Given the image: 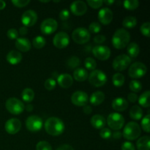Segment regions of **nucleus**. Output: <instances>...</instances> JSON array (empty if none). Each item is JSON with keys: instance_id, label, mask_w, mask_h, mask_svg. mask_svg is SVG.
<instances>
[{"instance_id": "f257e3e1", "label": "nucleus", "mask_w": 150, "mask_h": 150, "mask_svg": "<svg viewBox=\"0 0 150 150\" xmlns=\"http://www.w3.org/2000/svg\"><path fill=\"white\" fill-rule=\"evenodd\" d=\"M64 128V122L58 117H50L45 122V131L52 136H58L62 134Z\"/></svg>"}, {"instance_id": "f03ea898", "label": "nucleus", "mask_w": 150, "mask_h": 150, "mask_svg": "<svg viewBox=\"0 0 150 150\" xmlns=\"http://www.w3.org/2000/svg\"><path fill=\"white\" fill-rule=\"evenodd\" d=\"M130 40V35L125 29H118L112 37V45L117 49H123L127 46Z\"/></svg>"}, {"instance_id": "7ed1b4c3", "label": "nucleus", "mask_w": 150, "mask_h": 150, "mask_svg": "<svg viewBox=\"0 0 150 150\" xmlns=\"http://www.w3.org/2000/svg\"><path fill=\"white\" fill-rule=\"evenodd\" d=\"M142 133V128L140 125L136 122H130L127 123L123 130L122 136L128 141H133L137 139Z\"/></svg>"}, {"instance_id": "20e7f679", "label": "nucleus", "mask_w": 150, "mask_h": 150, "mask_svg": "<svg viewBox=\"0 0 150 150\" xmlns=\"http://www.w3.org/2000/svg\"><path fill=\"white\" fill-rule=\"evenodd\" d=\"M6 109L13 115L21 114L25 109V105L21 100L16 98H10L5 103Z\"/></svg>"}, {"instance_id": "39448f33", "label": "nucleus", "mask_w": 150, "mask_h": 150, "mask_svg": "<svg viewBox=\"0 0 150 150\" xmlns=\"http://www.w3.org/2000/svg\"><path fill=\"white\" fill-rule=\"evenodd\" d=\"M90 84L95 87H101L107 82V76L105 73L100 70H92L88 76Z\"/></svg>"}, {"instance_id": "423d86ee", "label": "nucleus", "mask_w": 150, "mask_h": 150, "mask_svg": "<svg viewBox=\"0 0 150 150\" xmlns=\"http://www.w3.org/2000/svg\"><path fill=\"white\" fill-rule=\"evenodd\" d=\"M106 123L108 127L112 130H120L125 125V118L122 114L119 113H111L108 116Z\"/></svg>"}, {"instance_id": "0eeeda50", "label": "nucleus", "mask_w": 150, "mask_h": 150, "mask_svg": "<svg viewBox=\"0 0 150 150\" xmlns=\"http://www.w3.org/2000/svg\"><path fill=\"white\" fill-rule=\"evenodd\" d=\"M147 72V67L144 63L136 62L133 63L129 67L128 75L130 78L139 79L144 77Z\"/></svg>"}, {"instance_id": "6e6552de", "label": "nucleus", "mask_w": 150, "mask_h": 150, "mask_svg": "<svg viewBox=\"0 0 150 150\" xmlns=\"http://www.w3.org/2000/svg\"><path fill=\"white\" fill-rule=\"evenodd\" d=\"M91 38L90 32L83 27H79L74 29L72 33V39L78 44H85L89 42Z\"/></svg>"}, {"instance_id": "1a4fd4ad", "label": "nucleus", "mask_w": 150, "mask_h": 150, "mask_svg": "<svg viewBox=\"0 0 150 150\" xmlns=\"http://www.w3.org/2000/svg\"><path fill=\"white\" fill-rule=\"evenodd\" d=\"M131 60L127 54H121L114 59L112 62V67L117 71H123L130 66Z\"/></svg>"}, {"instance_id": "9d476101", "label": "nucleus", "mask_w": 150, "mask_h": 150, "mask_svg": "<svg viewBox=\"0 0 150 150\" xmlns=\"http://www.w3.org/2000/svg\"><path fill=\"white\" fill-rule=\"evenodd\" d=\"M42 120L39 116H29L26 120V128L31 132H38L40 130L42 127Z\"/></svg>"}, {"instance_id": "9b49d317", "label": "nucleus", "mask_w": 150, "mask_h": 150, "mask_svg": "<svg viewBox=\"0 0 150 150\" xmlns=\"http://www.w3.org/2000/svg\"><path fill=\"white\" fill-rule=\"evenodd\" d=\"M58 27V23L54 18H46L41 23L40 31L43 35H49L54 33Z\"/></svg>"}, {"instance_id": "f8f14e48", "label": "nucleus", "mask_w": 150, "mask_h": 150, "mask_svg": "<svg viewBox=\"0 0 150 150\" xmlns=\"http://www.w3.org/2000/svg\"><path fill=\"white\" fill-rule=\"evenodd\" d=\"M70 43V37L64 32H59L54 36L53 44L54 46L59 49L65 48Z\"/></svg>"}, {"instance_id": "ddd939ff", "label": "nucleus", "mask_w": 150, "mask_h": 150, "mask_svg": "<svg viewBox=\"0 0 150 150\" xmlns=\"http://www.w3.org/2000/svg\"><path fill=\"white\" fill-rule=\"evenodd\" d=\"M94 57L101 61H105L111 57V50L106 45H97L92 48Z\"/></svg>"}, {"instance_id": "4468645a", "label": "nucleus", "mask_w": 150, "mask_h": 150, "mask_svg": "<svg viewBox=\"0 0 150 150\" xmlns=\"http://www.w3.org/2000/svg\"><path fill=\"white\" fill-rule=\"evenodd\" d=\"M21 21L25 27H31L38 21V14L35 10H28L22 14Z\"/></svg>"}, {"instance_id": "2eb2a0df", "label": "nucleus", "mask_w": 150, "mask_h": 150, "mask_svg": "<svg viewBox=\"0 0 150 150\" xmlns=\"http://www.w3.org/2000/svg\"><path fill=\"white\" fill-rule=\"evenodd\" d=\"M71 102L76 106H85L89 102L87 93L83 91H76L72 95Z\"/></svg>"}, {"instance_id": "dca6fc26", "label": "nucleus", "mask_w": 150, "mask_h": 150, "mask_svg": "<svg viewBox=\"0 0 150 150\" xmlns=\"http://www.w3.org/2000/svg\"><path fill=\"white\" fill-rule=\"evenodd\" d=\"M21 128V122L18 119L12 118L7 120L4 125L6 132L10 135L16 134Z\"/></svg>"}, {"instance_id": "f3484780", "label": "nucleus", "mask_w": 150, "mask_h": 150, "mask_svg": "<svg viewBox=\"0 0 150 150\" xmlns=\"http://www.w3.org/2000/svg\"><path fill=\"white\" fill-rule=\"evenodd\" d=\"M70 11L75 16H83L87 11V6L83 1H75L70 4Z\"/></svg>"}, {"instance_id": "a211bd4d", "label": "nucleus", "mask_w": 150, "mask_h": 150, "mask_svg": "<svg viewBox=\"0 0 150 150\" xmlns=\"http://www.w3.org/2000/svg\"><path fill=\"white\" fill-rule=\"evenodd\" d=\"M98 19L102 24H109L113 20V12L108 7L102 8L98 13Z\"/></svg>"}, {"instance_id": "6ab92c4d", "label": "nucleus", "mask_w": 150, "mask_h": 150, "mask_svg": "<svg viewBox=\"0 0 150 150\" xmlns=\"http://www.w3.org/2000/svg\"><path fill=\"white\" fill-rule=\"evenodd\" d=\"M57 83L63 89H67L73 85V78L67 73L59 75L57 77Z\"/></svg>"}, {"instance_id": "aec40b11", "label": "nucleus", "mask_w": 150, "mask_h": 150, "mask_svg": "<svg viewBox=\"0 0 150 150\" xmlns=\"http://www.w3.org/2000/svg\"><path fill=\"white\" fill-rule=\"evenodd\" d=\"M16 48L21 52H27L32 48V43L29 39L25 38H17L15 42Z\"/></svg>"}, {"instance_id": "412c9836", "label": "nucleus", "mask_w": 150, "mask_h": 150, "mask_svg": "<svg viewBox=\"0 0 150 150\" xmlns=\"http://www.w3.org/2000/svg\"><path fill=\"white\" fill-rule=\"evenodd\" d=\"M22 58H23V56H22L21 53L16 51V50L10 51L6 57L7 62L10 63L12 65H16V64H19L21 62Z\"/></svg>"}, {"instance_id": "4be33fe9", "label": "nucleus", "mask_w": 150, "mask_h": 150, "mask_svg": "<svg viewBox=\"0 0 150 150\" xmlns=\"http://www.w3.org/2000/svg\"><path fill=\"white\" fill-rule=\"evenodd\" d=\"M90 123L92 127L95 129H103L106 125V120L103 116L100 114H95L91 118Z\"/></svg>"}, {"instance_id": "5701e85b", "label": "nucleus", "mask_w": 150, "mask_h": 150, "mask_svg": "<svg viewBox=\"0 0 150 150\" xmlns=\"http://www.w3.org/2000/svg\"><path fill=\"white\" fill-rule=\"evenodd\" d=\"M113 109L117 111H124L128 107V103L127 100L123 98H117L112 101Z\"/></svg>"}, {"instance_id": "b1692460", "label": "nucleus", "mask_w": 150, "mask_h": 150, "mask_svg": "<svg viewBox=\"0 0 150 150\" xmlns=\"http://www.w3.org/2000/svg\"><path fill=\"white\" fill-rule=\"evenodd\" d=\"M105 100V94L101 91H96L91 95L89 101L92 105L98 106L103 103Z\"/></svg>"}, {"instance_id": "393cba45", "label": "nucleus", "mask_w": 150, "mask_h": 150, "mask_svg": "<svg viewBox=\"0 0 150 150\" xmlns=\"http://www.w3.org/2000/svg\"><path fill=\"white\" fill-rule=\"evenodd\" d=\"M88 74L87 70H85L84 68H76L73 72V78L76 81L79 82H83L86 81L88 79Z\"/></svg>"}, {"instance_id": "a878e982", "label": "nucleus", "mask_w": 150, "mask_h": 150, "mask_svg": "<svg viewBox=\"0 0 150 150\" xmlns=\"http://www.w3.org/2000/svg\"><path fill=\"white\" fill-rule=\"evenodd\" d=\"M138 150H150V137L149 136H142L136 142Z\"/></svg>"}, {"instance_id": "bb28decb", "label": "nucleus", "mask_w": 150, "mask_h": 150, "mask_svg": "<svg viewBox=\"0 0 150 150\" xmlns=\"http://www.w3.org/2000/svg\"><path fill=\"white\" fill-rule=\"evenodd\" d=\"M140 52V48L139 45L136 42H130L127 46V53L128 54V57L130 59L136 58L139 56Z\"/></svg>"}, {"instance_id": "cd10ccee", "label": "nucleus", "mask_w": 150, "mask_h": 150, "mask_svg": "<svg viewBox=\"0 0 150 150\" xmlns=\"http://www.w3.org/2000/svg\"><path fill=\"white\" fill-rule=\"evenodd\" d=\"M130 118L134 120H140L143 117V111L139 105H133L130 111Z\"/></svg>"}, {"instance_id": "c85d7f7f", "label": "nucleus", "mask_w": 150, "mask_h": 150, "mask_svg": "<svg viewBox=\"0 0 150 150\" xmlns=\"http://www.w3.org/2000/svg\"><path fill=\"white\" fill-rule=\"evenodd\" d=\"M21 98L24 102L31 103L35 98V92L31 88H26L22 91Z\"/></svg>"}, {"instance_id": "c756f323", "label": "nucleus", "mask_w": 150, "mask_h": 150, "mask_svg": "<svg viewBox=\"0 0 150 150\" xmlns=\"http://www.w3.org/2000/svg\"><path fill=\"white\" fill-rule=\"evenodd\" d=\"M150 92L149 90L146 91L143 94L140 95L138 99H139V103L141 106L144 107V108H149L150 106V101H149Z\"/></svg>"}, {"instance_id": "7c9ffc66", "label": "nucleus", "mask_w": 150, "mask_h": 150, "mask_svg": "<svg viewBox=\"0 0 150 150\" xmlns=\"http://www.w3.org/2000/svg\"><path fill=\"white\" fill-rule=\"evenodd\" d=\"M137 24V19L134 16H127L123 20L122 26L125 29H133Z\"/></svg>"}, {"instance_id": "2f4dec72", "label": "nucleus", "mask_w": 150, "mask_h": 150, "mask_svg": "<svg viewBox=\"0 0 150 150\" xmlns=\"http://www.w3.org/2000/svg\"><path fill=\"white\" fill-rule=\"evenodd\" d=\"M125 79L124 75H122L120 73H117L115 74H114L112 77V83L114 84V86H115L116 87H121L123 86V84L125 83Z\"/></svg>"}, {"instance_id": "473e14b6", "label": "nucleus", "mask_w": 150, "mask_h": 150, "mask_svg": "<svg viewBox=\"0 0 150 150\" xmlns=\"http://www.w3.org/2000/svg\"><path fill=\"white\" fill-rule=\"evenodd\" d=\"M80 63L81 61L80 59H79V57H76V56H73V57H70V58L67 59V67H68L69 69H70V70H73V69L76 70V67H79Z\"/></svg>"}, {"instance_id": "72a5a7b5", "label": "nucleus", "mask_w": 150, "mask_h": 150, "mask_svg": "<svg viewBox=\"0 0 150 150\" xmlns=\"http://www.w3.org/2000/svg\"><path fill=\"white\" fill-rule=\"evenodd\" d=\"M45 44H46V40L42 36L35 37L32 40V45H33L34 48H37V49H40V48H43Z\"/></svg>"}, {"instance_id": "f704fd0d", "label": "nucleus", "mask_w": 150, "mask_h": 150, "mask_svg": "<svg viewBox=\"0 0 150 150\" xmlns=\"http://www.w3.org/2000/svg\"><path fill=\"white\" fill-rule=\"evenodd\" d=\"M123 6L128 10H134L139 6V1L137 0H126L123 2Z\"/></svg>"}, {"instance_id": "c9c22d12", "label": "nucleus", "mask_w": 150, "mask_h": 150, "mask_svg": "<svg viewBox=\"0 0 150 150\" xmlns=\"http://www.w3.org/2000/svg\"><path fill=\"white\" fill-rule=\"evenodd\" d=\"M129 87H130V90L133 92V93H136V92H139L142 90V84L139 81L133 80L130 82Z\"/></svg>"}, {"instance_id": "e433bc0d", "label": "nucleus", "mask_w": 150, "mask_h": 150, "mask_svg": "<svg viewBox=\"0 0 150 150\" xmlns=\"http://www.w3.org/2000/svg\"><path fill=\"white\" fill-rule=\"evenodd\" d=\"M84 67L88 70H95L97 67L96 61L91 57H88L84 61Z\"/></svg>"}, {"instance_id": "4c0bfd02", "label": "nucleus", "mask_w": 150, "mask_h": 150, "mask_svg": "<svg viewBox=\"0 0 150 150\" xmlns=\"http://www.w3.org/2000/svg\"><path fill=\"white\" fill-rule=\"evenodd\" d=\"M149 119L150 115L148 114L147 115L145 116L142 120V128L146 133H149L150 132V125H149Z\"/></svg>"}, {"instance_id": "58836bf2", "label": "nucleus", "mask_w": 150, "mask_h": 150, "mask_svg": "<svg viewBox=\"0 0 150 150\" xmlns=\"http://www.w3.org/2000/svg\"><path fill=\"white\" fill-rule=\"evenodd\" d=\"M36 150H52V146L45 141H41L36 145Z\"/></svg>"}, {"instance_id": "ea45409f", "label": "nucleus", "mask_w": 150, "mask_h": 150, "mask_svg": "<svg viewBox=\"0 0 150 150\" xmlns=\"http://www.w3.org/2000/svg\"><path fill=\"white\" fill-rule=\"evenodd\" d=\"M140 31L144 36L146 38H149L150 36V23L149 22H145L141 26Z\"/></svg>"}, {"instance_id": "a19ab883", "label": "nucleus", "mask_w": 150, "mask_h": 150, "mask_svg": "<svg viewBox=\"0 0 150 150\" xmlns=\"http://www.w3.org/2000/svg\"><path fill=\"white\" fill-rule=\"evenodd\" d=\"M56 84H57L56 81L52 78H51V79H48L45 81V83H44V86L47 90L51 91L56 87Z\"/></svg>"}, {"instance_id": "79ce46f5", "label": "nucleus", "mask_w": 150, "mask_h": 150, "mask_svg": "<svg viewBox=\"0 0 150 150\" xmlns=\"http://www.w3.org/2000/svg\"><path fill=\"white\" fill-rule=\"evenodd\" d=\"M101 29V26L100 23H98V22H92V23H90L89 26V32H92L93 34H97L98 32H100Z\"/></svg>"}, {"instance_id": "37998d69", "label": "nucleus", "mask_w": 150, "mask_h": 150, "mask_svg": "<svg viewBox=\"0 0 150 150\" xmlns=\"http://www.w3.org/2000/svg\"><path fill=\"white\" fill-rule=\"evenodd\" d=\"M111 130L109 128H106V127H103V129H101L100 131V136L102 139H108L110 137H111Z\"/></svg>"}, {"instance_id": "c03bdc74", "label": "nucleus", "mask_w": 150, "mask_h": 150, "mask_svg": "<svg viewBox=\"0 0 150 150\" xmlns=\"http://www.w3.org/2000/svg\"><path fill=\"white\" fill-rule=\"evenodd\" d=\"M12 3L15 7H24L30 3V1L29 0H13Z\"/></svg>"}, {"instance_id": "a18cd8bd", "label": "nucleus", "mask_w": 150, "mask_h": 150, "mask_svg": "<svg viewBox=\"0 0 150 150\" xmlns=\"http://www.w3.org/2000/svg\"><path fill=\"white\" fill-rule=\"evenodd\" d=\"M87 4L89 7L93 9H98L103 5V2L101 0H97V1H93V0H89L87 1Z\"/></svg>"}, {"instance_id": "49530a36", "label": "nucleus", "mask_w": 150, "mask_h": 150, "mask_svg": "<svg viewBox=\"0 0 150 150\" xmlns=\"http://www.w3.org/2000/svg\"><path fill=\"white\" fill-rule=\"evenodd\" d=\"M7 36L10 40H16L18 37V32L16 29H10L7 32Z\"/></svg>"}, {"instance_id": "de8ad7c7", "label": "nucleus", "mask_w": 150, "mask_h": 150, "mask_svg": "<svg viewBox=\"0 0 150 150\" xmlns=\"http://www.w3.org/2000/svg\"><path fill=\"white\" fill-rule=\"evenodd\" d=\"M122 150H136L135 146L130 142H125L122 144L121 147Z\"/></svg>"}, {"instance_id": "09e8293b", "label": "nucleus", "mask_w": 150, "mask_h": 150, "mask_svg": "<svg viewBox=\"0 0 150 150\" xmlns=\"http://www.w3.org/2000/svg\"><path fill=\"white\" fill-rule=\"evenodd\" d=\"M70 18V12L67 10L64 9L62 10L59 13V18L62 21H67Z\"/></svg>"}, {"instance_id": "8fccbe9b", "label": "nucleus", "mask_w": 150, "mask_h": 150, "mask_svg": "<svg viewBox=\"0 0 150 150\" xmlns=\"http://www.w3.org/2000/svg\"><path fill=\"white\" fill-rule=\"evenodd\" d=\"M93 40L94 41H95V43L102 44L106 40V38L103 35H96V36H95V38H94Z\"/></svg>"}, {"instance_id": "3c124183", "label": "nucleus", "mask_w": 150, "mask_h": 150, "mask_svg": "<svg viewBox=\"0 0 150 150\" xmlns=\"http://www.w3.org/2000/svg\"><path fill=\"white\" fill-rule=\"evenodd\" d=\"M138 95H136V93H133V92H131V93H129L128 95H127V100L130 101L132 103H134L136 101L138 100Z\"/></svg>"}, {"instance_id": "603ef678", "label": "nucleus", "mask_w": 150, "mask_h": 150, "mask_svg": "<svg viewBox=\"0 0 150 150\" xmlns=\"http://www.w3.org/2000/svg\"><path fill=\"white\" fill-rule=\"evenodd\" d=\"M57 150H74V149L73 148V146L69 144H63L59 146Z\"/></svg>"}, {"instance_id": "864d4df0", "label": "nucleus", "mask_w": 150, "mask_h": 150, "mask_svg": "<svg viewBox=\"0 0 150 150\" xmlns=\"http://www.w3.org/2000/svg\"><path fill=\"white\" fill-rule=\"evenodd\" d=\"M18 32V35H21V36H24V35H26V34L28 33L27 27L22 26V27H21L20 29H19V31Z\"/></svg>"}, {"instance_id": "5fc2aeb1", "label": "nucleus", "mask_w": 150, "mask_h": 150, "mask_svg": "<svg viewBox=\"0 0 150 150\" xmlns=\"http://www.w3.org/2000/svg\"><path fill=\"white\" fill-rule=\"evenodd\" d=\"M83 111L86 114H90L92 112V108L90 105H85V106H83Z\"/></svg>"}, {"instance_id": "6e6d98bb", "label": "nucleus", "mask_w": 150, "mask_h": 150, "mask_svg": "<svg viewBox=\"0 0 150 150\" xmlns=\"http://www.w3.org/2000/svg\"><path fill=\"white\" fill-rule=\"evenodd\" d=\"M111 136H112V137L115 139H121L122 136V133L121 132H120L117 130V131L114 132V133L111 135Z\"/></svg>"}, {"instance_id": "4d7b16f0", "label": "nucleus", "mask_w": 150, "mask_h": 150, "mask_svg": "<svg viewBox=\"0 0 150 150\" xmlns=\"http://www.w3.org/2000/svg\"><path fill=\"white\" fill-rule=\"evenodd\" d=\"M5 7H6V2H5V1H2V0H0V10L4 9V8H5Z\"/></svg>"}, {"instance_id": "13d9d810", "label": "nucleus", "mask_w": 150, "mask_h": 150, "mask_svg": "<svg viewBox=\"0 0 150 150\" xmlns=\"http://www.w3.org/2000/svg\"><path fill=\"white\" fill-rule=\"evenodd\" d=\"M26 111H29V112H31V111H32V110L34 109V107H33V105H31V104H29V105H26Z\"/></svg>"}, {"instance_id": "bf43d9fd", "label": "nucleus", "mask_w": 150, "mask_h": 150, "mask_svg": "<svg viewBox=\"0 0 150 150\" xmlns=\"http://www.w3.org/2000/svg\"><path fill=\"white\" fill-rule=\"evenodd\" d=\"M103 2L104 4H106V5L110 6V5H111L112 4H114V1H111V0H109V1H103Z\"/></svg>"}, {"instance_id": "052dcab7", "label": "nucleus", "mask_w": 150, "mask_h": 150, "mask_svg": "<svg viewBox=\"0 0 150 150\" xmlns=\"http://www.w3.org/2000/svg\"><path fill=\"white\" fill-rule=\"evenodd\" d=\"M40 2H42V3H47V2H49V1H40Z\"/></svg>"}]
</instances>
